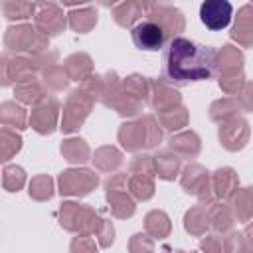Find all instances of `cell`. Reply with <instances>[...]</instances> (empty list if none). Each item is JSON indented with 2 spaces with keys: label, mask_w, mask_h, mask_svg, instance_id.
Wrapping results in <instances>:
<instances>
[{
  "label": "cell",
  "mask_w": 253,
  "mask_h": 253,
  "mask_svg": "<svg viewBox=\"0 0 253 253\" xmlns=\"http://www.w3.org/2000/svg\"><path fill=\"white\" fill-rule=\"evenodd\" d=\"M217 73V49L174 36L164 51V77L168 85L208 81Z\"/></svg>",
  "instance_id": "cell-1"
},
{
  "label": "cell",
  "mask_w": 253,
  "mask_h": 253,
  "mask_svg": "<svg viewBox=\"0 0 253 253\" xmlns=\"http://www.w3.org/2000/svg\"><path fill=\"white\" fill-rule=\"evenodd\" d=\"M99 93H101V77H89V79H85L83 87L71 91V95L67 99V105H65L63 123H61L63 132H71V130L79 128V125L89 115L91 105H93V101L97 99Z\"/></svg>",
  "instance_id": "cell-2"
},
{
  "label": "cell",
  "mask_w": 253,
  "mask_h": 253,
  "mask_svg": "<svg viewBox=\"0 0 253 253\" xmlns=\"http://www.w3.org/2000/svg\"><path fill=\"white\" fill-rule=\"evenodd\" d=\"M119 140L126 150L152 148L162 140V130L154 117H144L136 123H125L119 130Z\"/></svg>",
  "instance_id": "cell-3"
},
{
  "label": "cell",
  "mask_w": 253,
  "mask_h": 253,
  "mask_svg": "<svg viewBox=\"0 0 253 253\" xmlns=\"http://www.w3.org/2000/svg\"><path fill=\"white\" fill-rule=\"evenodd\" d=\"M59 223L69 231H79L81 235H89L99 229L101 219L91 208L83 204L63 202L59 208Z\"/></svg>",
  "instance_id": "cell-4"
},
{
  "label": "cell",
  "mask_w": 253,
  "mask_h": 253,
  "mask_svg": "<svg viewBox=\"0 0 253 253\" xmlns=\"http://www.w3.org/2000/svg\"><path fill=\"white\" fill-rule=\"evenodd\" d=\"M47 40L42 32L36 28L22 24V26H10L4 36V43L12 51H28L32 55H40L47 47Z\"/></svg>",
  "instance_id": "cell-5"
},
{
  "label": "cell",
  "mask_w": 253,
  "mask_h": 253,
  "mask_svg": "<svg viewBox=\"0 0 253 253\" xmlns=\"http://www.w3.org/2000/svg\"><path fill=\"white\" fill-rule=\"evenodd\" d=\"M99 184V176L87 168H71L59 176V194L61 196H85Z\"/></svg>",
  "instance_id": "cell-6"
},
{
  "label": "cell",
  "mask_w": 253,
  "mask_h": 253,
  "mask_svg": "<svg viewBox=\"0 0 253 253\" xmlns=\"http://www.w3.org/2000/svg\"><path fill=\"white\" fill-rule=\"evenodd\" d=\"M125 182H126L125 174H115L105 182L107 202H109L111 213L117 217H130L134 213V202L125 192Z\"/></svg>",
  "instance_id": "cell-7"
},
{
  "label": "cell",
  "mask_w": 253,
  "mask_h": 253,
  "mask_svg": "<svg viewBox=\"0 0 253 253\" xmlns=\"http://www.w3.org/2000/svg\"><path fill=\"white\" fill-rule=\"evenodd\" d=\"M34 20H36V30L42 32L45 38L49 36H57L65 30V14L57 4L51 2H42L36 4V12H34Z\"/></svg>",
  "instance_id": "cell-8"
},
{
  "label": "cell",
  "mask_w": 253,
  "mask_h": 253,
  "mask_svg": "<svg viewBox=\"0 0 253 253\" xmlns=\"http://www.w3.org/2000/svg\"><path fill=\"white\" fill-rule=\"evenodd\" d=\"M130 36H132L134 45L144 51H158L168 40L166 32L152 20H142L136 26H132Z\"/></svg>",
  "instance_id": "cell-9"
},
{
  "label": "cell",
  "mask_w": 253,
  "mask_h": 253,
  "mask_svg": "<svg viewBox=\"0 0 253 253\" xmlns=\"http://www.w3.org/2000/svg\"><path fill=\"white\" fill-rule=\"evenodd\" d=\"M146 20H152L156 22L164 32L166 36L174 38V34L182 32L184 30V16L180 10L172 8V6H166V4H146Z\"/></svg>",
  "instance_id": "cell-10"
},
{
  "label": "cell",
  "mask_w": 253,
  "mask_h": 253,
  "mask_svg": "<svg viewBox=\"0 0 253 253\" xmlns=\"http://www.w3.org/2000/svg\"><path fill=\"white\" fill-rule=\"evenodd\" d=\"M182 188L188 194L198 196L200 202L211 204V182H210V176H208L206 168H202L198 164L188 166L184 170V176H182Z\"/></svg>",
  "instance_id": "cell-11"
},
{
  "label": "cell",
  "mask_w": 253,
  "mask_h": 253,
  "mask_svg": "<svg viewBox=\"0 0 253 253\" xmlns=\"http://www.w3.org/2000/svg\"><path fill=\"white\" fill-rule=\"evenodd\" d=\"M233 14V6L227 0H206L200 6V20L204 22L206 28L217 32L223 30Z\"/></svg>",
  "instance_id": "cell-12"
},
{
  "label": "cell",
  "mask_w": 253,
  "mask_h": 253,
  "mask_svg": "<svg viewBox=\"0 0 253 253\" xmlns=\"http://www.w3.org/2000/svg\"><path fill=\"white\" fill-rule=\"evenodd\" d=\"M219 140L227 150H239L249 140V123L245 119H229L219 126Z\"/></svg>",
  "instance_id": "cell-13"
},
{
  "label": "cell",
  "mask_w": 253,
  "mask_h": 253,
  "mask_svg": "<svg viewBox=\"0 0 253 253\" xmlns=\"http://www.w3.org/2000/svg\"><path fill=\"white\" fill-rule=\"evenodd\" d=\"M57 121V101L53 97H45L34 111H32V126L42 134H51Z\"/></svg>",
  "instance_id": "cell-14"
},
{
  "label": "cell",
  "mask_w": 253,
  "mask_h": 253,
  "mask_svg": "<svg viewBox=\"0 0 253 253\" xmlns=\"http://www.w3.org/2000/svg\"><path fill=\"white\" fill-rule=\"evenodd\" d=\"M253 10L251 4H245L239 12H237V20L231 28V38L237 40L243 47H249L253 42Z\"/></svg>",
  "instance_id": "cell-15"
},
{
  "label": "cell",
  "mask_w": 253,
  "mask_h": 253,
  "mask_svg": "<svg viewBox=\"0 0 253 253\" xmlns=\"http://www.w3.org/2000/svg\"><path fill=\"white\" fill-rule=\"evenodd\" d=\"M237 184H239V180H237V174L233 168H219L211 178V190L221 200L231 198L237 190Z\"/></svg>",
  "instance_id": "cell-16"
},
{
  "label": "cell",
  "mask_w": 253,
  "mask_h": 253,
  "mask_svg": "<svg viewBox=\"0 0 253 253\" xmlns=\"http://www.w3.org/2000/svg\"><path fill=\"white\" fill-rule=\"evenodd\" d=\"M63 71L69 79L73 81H85L91 71H93V63H91V57L87 53H73L65 59L63 63Z\"/></svg>",
  "instance_id": "cell-17"
},
{
  "label": "cell",
  "mask_w": 253,
  "mask_h": 253,
  "mask_svg": "<svg viewBox=\"0 0 253 253\" xmlns=\"http://www.w3.org/2000/svg\"><path fill=\"white\" fill-rule=\"evenodd\" d=\"M154 160V174H158V178L162 180H174L178 170H180V158L176 154H172L170 150H160L156 156H152Z\"/></svg>",
  "instance_id": "cell-18"
},
{
  "label": "cell",
  "mask_w": 253,
  "mask_h": 253,
  "mask_svg": "<svg viewBox=\"0 0 253 253\" xmlns=\"http://www.w3.org/2000/svg\"><path fill=\"white\" fill-rule=\"evenodd\" d=\"M146 10V4H140V2H123V4H117L113 8V18L119 26L123 28H128L132 26Z\"/></svg>",
  "instance_id": "cell-19"
},
{
  "label": "cell",
  "mask_w": 253,
  "mask_h": 253,
  "mask_svg": "<svg viewBox=\"0 0 253 253\" xmlns=\"http://www.w3.org/2000/svg\"><path fill=\"white\" fill-rule=\"evenodd\" d=\"M241 65H243V55L237 47L223 45L221 51H217V69H221L223 75L241 73Z\"/></svg>",
  "instance_id": "cell-20"
},
{
  "label": "cell",
  "mask_w": 253,
  "mask_h": 253,
  "mask_svg": "<svg viewBox=\"0 0 253 253\" xmlns=\"http://www.w3.org/2000/svg\"><path fill=\"white\" fill-rule=\"evenodd\" d=\"M152 89H154L152 105H154V109H158V113L160 111H166V109H170V107H174V105L180 103V93L174 91L168 83H164L160 79L158 81H152Z\"/></svg>",
  "instance_id": "cell-21"
},
{
  "label": "cell",
  "mask_w": 253,
  "mask_h": 253,
  "mask_svg": "<svg viewBox=\"0 0 253 253\" xmlns=\"http://www.w3.org/2000/svg\"><path fill=\"white\" fill-rule=\"evenodd\" d=\"M14 95L24 101V103H32V105H40L47 95H45V89L36 83L34 79H28V81H22V83H16V89H14Z\"/></svg>",
  "instance_id": "cell-22"
},
{
  "label": "cell",
  "mask_w": 253,
  "mask_h": 253,
  "mask_svg": "<svg viewBox=\"0 0 253 253\" xmlns=\"http://www.w3.org/2000/svg\"><path fill=\"white\" fill-rule=\"evenodd\" d=\"M95 24H97V12L93 6H83L69 14V26L79 34L89 32Z\"/></svg>",
  "instance_id": "cell-23"
},
{
  "label": "cell",
  "mask_w": 253,
  "mask_h": 253,
  "mask_svg": "<svg viewBox=\"0 0 253 253\" xmlns=\"http://www.w3.org/2000/svg\"><path fill=\"white\" fill-rule=\"evenodd\" d=\"M168 142H170V148L180 152L182 156H196L200 152V138L196 132H180L172 136Z\"/></svg>",
  "instance_id": "cell-24"
},
{
  "label": "cell",
  "mask_w": 253,
  "mask_h": 253,
  "mask_svg": "<svg viewBox=\"0 0 253 253\" xmlns=\"http://www.w3.org/2000/svg\"><path fill=\"white\" fill-rule=\"evenodd\" d=\"M208 221L215 231H229L233 227V213L225 204H213L208 211Z\"/></svg>",
  "instance_id": "cell-25"
},
{
  "label": "cell",
  "mask_w": 253,
  "mask_h": 253,
  "mask_svg": "<svg viewBox=\"0 0 253 253\" xmlns=\"http://www.w3.org/2000/svg\"><path fill=\"white\" fill-rule=\"evenodd\" d=\"M144 227H146V231H148L152 237L162 239V237H166V235L170 233V219H168V215H166L164 211L154 210V211H150V213L146 215Z\"/></svg>",
  "instance_id": "cell-26"
},
{
  "label": "cell",
  "mask_w": 253,
  "mask_h": 253,
  "mask_svg": "<svg viewBox=\"0 0 253 253\" xmlns=\"http://www.w3.org/2000/svg\"><path fill=\"white\" fill-rule=\"evenodd\" d=\"M184 225L186 229L192 233V235H204L210 221H208V211L204 206H196L192 208L188 213H186V219H184Z\"/></svg>",
  "instance_id": "cell-27"
},
{
  "label": "cell",
  "mask_w": 253,
  "mask_h": 253,
  "mask_svg": "<svg viewBox=\"0 0 253 253\" xmlns=\"http://www.w3.org/2000/svg\"><path fill=\"white\" fill-rule=\"evenodd\" d=\"M0 121L8 126L26 128V111L16 103L6 101V103L0 105Z\"/></svg>",
  "instance_id": "cell-28"
},
{
  "label": "cell",
  "mask_w": 253,
  "mask_h": 253,
  "mask_svg": "<svg viewBox=\"0 0 253 253\" xmlns=\"http://www.w3.org/2000/svg\"><path fill=\"white\" fill-rule=\"evenodd\" d=\"M61 154L69 162H85L89 160V146L81 138H69V140H63Z\"/></svg>",
  "instance_id": "cell-29"
},
{
  "label": "cell",
  "mask_w": 253,
  "mask_h": 253,
  "mask_svg": "<svg viewBox=\"0 0 253 253\" xmlns=\"http://www.w3.org/2000/svg\"><path fill=\"white\" fill-rule=\"evenodd\" d=\"M93 162H95V166H97L99 170L109 172V170H115V168L123 162V156H121V152H119L117 148H113V146H103V148H99V150L95 152Z\"/></svg>",
  "instance_id": "cell-30"
},
{
  "label": "cell",
  "mask_w": 253,
  "mask_h": 253,
  "mask_svg": "<svg viewBox=\"0 0 253 253\" xmlns=\"http://www.w3.org/2000/svg\"><path fill=\"white\" fill-rule=\"evenodd\" d=\"M20 148H22V138L10 128H2L0 130V162L10 160Z\"/></svg>",
  "instance_id": "cell-31"
},
{
  "label": "cell",
  "mask_w": 253,
  "mask_h": 253,
  "mask_svg": "<svg viewBox=\"0 0 253 253\" xmlns=\"http://www.w3.org/2000/svg\"><path fill=\"white\" fill-rule=\"evenodd\" d=\"M239 113V101L235 99H221V101H215L210 109V117L213 121H229V119H235Z\"/></svg>",
  "instance_id": "cell-32"
},
{
  "label": "cell",
  "mask_w": 253,
  "mask_h": 253,
  "mask_svg": "<svg viewBox=\"0 0 253 253\" xmlns=\"http://www.w3.org/2000/svg\"><path fill=\"white\" fill-rule=\"evenodd\" d=\"M2 12L8 20H26L30 16H34L36 12V4L32 2H18V0H8L2 4Z\"/></svg>",
  "instance_id": "cell-33"
},
{
  "label": "cell",
  "mask_w": 253,
  "mask_h": 253,
  "mask_svg": "<svg viewBox=\"0 0 253 253\" xmlns=\"http://www.w3.org/2000/svg\"><path fill=\"white\" fill-rule=\"evenodd\" d=\"M160 123L162 126L176 130L188 123V111L184 107H170L166 111H160Z\"/></svg>",
  "instance_id": "cell-34"
},
{
  "label": "cell",
  "mask_w": 253,
  "mask_h": 253,
  "mask_svg": "<svg viewBox=\"0 0 253 253\" xmlns=\"http://www.w3.org/2000/svg\"><path fill=\"white\" fill-rule=\"evenodd\" d=\"M128 190H130V194H132L136 200H148V198H152V194H154L152 178L132 174V176L128 178Z\"/></svg>",
  "instance_id": "cell-35"
},
{
  "label": "cell",
  "mask_w": 253,
  "mask_h": 253,
  "mask_svg": "<svg viewBox=\"0 0 253 253\" xmlns=\"http://www.w3.org/2000/svg\"><path fill=\"white\" fill-rule=\"evenodd\" d=\"M223 253H249L251 241H249V229L245 233H231L223 239Z\"/></svg>",
  "instance_id": "cell-36"
},
{
  "label": "cell",
  "mask_w": 253,
  "mask_h": 253,
  "mask_svg": "<svg viewBox=\"0 0 253 253\" xmlns=\"http://www.w3.org/2000/svg\"><path fill=\"white\" fill-rule=\"evenodd\" d=\"M231 198H233V210L237 217L241 221H247L251 215V188L237 190V194H233Z\"/></svg>",
  "instance_id": "cell-37"
},
{
  "label": "cell",
  "mask_w": 253,
  "mask_h": 253,
  "mask_svg": "<svg viewBox=\"0 0 253 253\" xmlns=\"http://www.w3.org/2000/svg\"><path fill=\"white\" fill-rule=\"evenodd\" d=\"M30 196L34 200H49L53 196V182L49 176H36L30 184Z\"/></svg>",
  "instance_id": "cell-38"
},
{
  "label": "cell",
  "mask_w": 253,
  "mask_h": 253,
  "mask_svg": "<svg viewBox=\"0 0 253 253\" xmlns=\"http://www.w3.org/2000/svg\"><path fill=\"white\" fill-rule=\"evenodd\" d=\"M123 87H125L126 93H128L132 99H136V101H144L146 95H148V83H146V79L140 77V75H130V77H126V79L123 81Z\"/></svg>",
  "instance_id": "cell-39"
},
{
  "label": "cell",
  "mask_w": 253,
  "mask_h": 253,
  "mask_svg": "<svg viewBox=\"0 0 253 253\" xmlns=\"http://www.w3.org/2000/svg\"><path fill=\"white\" fill-rule=\"evenodd\" d=\"M26 182V174L20 166H8L2 172V184L8 192H18Z\"/></svg>",
  "instance_id": "cell-40"
},
{
  "label": "cell",
  "mask_w": 253,
  "mask_h": 253,
  "mask_svg": "<svg viewBox=\"0 0 253 253\" xmlns=\"http://www.w3.org/2000/svg\"><path fill=\"white\" fill-rule=\"evenodd\" d=\"M43 83L47 87H51L53 91H59V89H65L67 85V75L63 71V67L59 65H49L43 69Z\"/></svg>",
  "instance_id": "cell-41"
},
{
  "label": "cell",
  "mask_w": 253,
  "mask_h": 253,
  "mask_svg": "<svg viewBox=\"0 0 253 253\" xmlns=\"http://www.w3.org/2000/svg\"><path fill=\"white\" fill-rule=\"evenodd\" d=\"M130 172L136 174V176L152 178L154 176V160H152V156H136L130 162Z\"/></svg>",
  "instance_id": "cell-42"
},
{
  "label": "cell",
  "mask_w": 253,
  "mask_h": 253,
  "mask_svg": "<svg viewBox=\"0 0 253 253\" xmlns=\"http://www.w3.org/2000/svg\"><path fill=\"white\" fill-rule=\"evenodd\" d=\"M245 83V75L243 73H233V75H221L219 79V87L225 93H239V89Z\"/></svg>",
  "instance_id": "cell-43"
},
{
  "label": "cell",
  "mask_w": 253,
  "mask_h": 253,
  "mask_svg": "<svg viewBox=\"0 0 253 253\" xmlns=\"http://www.w3.org/2000/svg\"><path fill=\"white\" fill-rule=\"evenodd\" d=\"M128 249H130V253H152L154 251V243L146 235L136 233V235H132V239L128 243Z\"/></svg>",
  "instance_id": "cell-44"
},
{
  "label": "cell",
  "mask_w": 253,
  "mask_h": 253,
  "mask_svg": "<svg viewBox=\"0 0 253 253\" xmlns=\"http://www.w3.org/2000/svg\"><path fill=\"white\" fill-rule=\"evenodd\" d=\"M97 235H99V245L101 247H109L115 239V229H113V223L109 219H101V225L97 229Z\"/></svg>",
  "instance_id": "cell-45"
},
{
  "label": "cell",
  "mask_w": 253,
  "mask_h": 253,
  "mask_svg": "<svg viewBox=\"0 0 253 253\" xmlns=\"http://www.w3.org/2000/svg\"><path fill=\"white\" fill-rule=\"evenodd\" d=\"M71 253H97V247H95V241L87 235H81V237H75L71 241Z\"/></svg>",
  "instance_id": "cell-46"
},
{
  "label": "cell",
  "mask_w": 253,
  "mask_h": 253,
  "mask_svg": "<svg viewBox=\"0 0 253 253\" xmlns=\"http://www.w3.org/2000/svg\"><path fill=\"white\" fill-rule=\"evenodd\" d=\"M200 247L206 253H223V245H221V239L217 235H208L206 239H202Z\"/></svg>",
  "instance_id": "cell-47"
},
{
  "label": "cell",
  "mask_w": 253,
  "mask_h": 253,
  "mask_svg": "<svg viewBox=\"0 0 253 253\" xmlns=\"http://www.w3.org/2000/svg\"><path fill=\"white\" fill-rule=\"evenodd\" d=\"M8 57L6 55H0V87H6L10 85V73H8Z\"/></svg>",
  "instance_id": "cell-48"
},
{
  "label": "cell",
  "mask_w": 253,
  "mask_h": 253,
  "mask_svg": "<svg viewBox=\"0 0 253 253\" xmlns=\"http://www.w3.org/2000/svg\"><path fill=\"white\" fill-rule=\"evenodd\" d=\"M174 253H182V251H174Z\"/></svg>",
  "instance_id": "cell-49"
}]
</instances>
